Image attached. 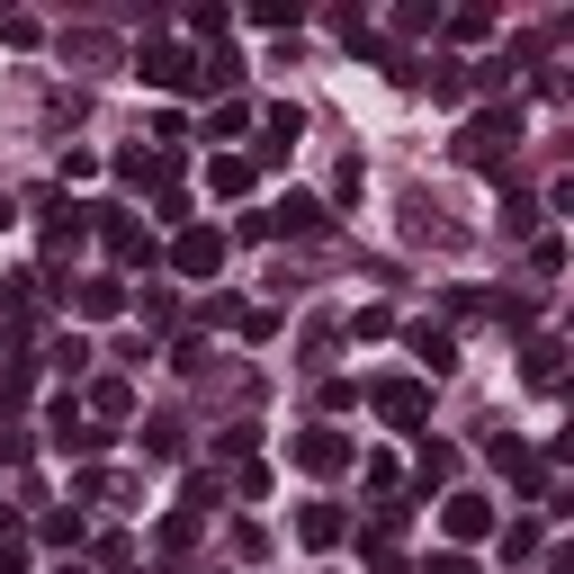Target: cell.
<instances>
[{
    "label": "cell",
    "mask_w": 574,
    "mask_h": 574,
    "mask_svg": "<svg viewBox=\"0 0 574 574\" xmlns=\"http://www.w3.org/2000/svg\"><path fill=\"white\" fill-rule=\"evenodd\" d=\"M45 449H63V458H99L108 431L82 413V395H54V404H45Z\"/></svg>",
    "instance_id": "6da1fadb"
},
{
    "label": "cell",
    "mask_w": 574,
    "mask_h": 574,
    "mask_svg": "<svg viewBox=\"0 0 574 574\" xmlns=\"http://www.w3.org/2000/svg\"><path fill=\"white\" fill-rule=\"evenodd\" d=\"M135 82L144 91H198V54L171 45V36H153V45H135Z\"/></svg>",
    "instance_id": "7a4b0ae2"
},
{
    "label": "cell",
    "mask_w": 574,
    "mask_h": 574,
    "mask_svg": "<svg viewBox=\"0 0 574 574\" xmlns=\"http://www.w3.org/2000/svg\"><path fill=\"white\" fill-rule=\"evenodd\" d=\"M521 144V117L512 108H485V117H467V135H458V153L476 162V171H502V153Z\"/></svg>",
    "instance_id": "3957f363"
},
{
    "label": "cell",
    "mask_w": 574,
    "mask_h": 574,
    "mask_svg": "<svg viewBox=\"0 0 574 574\" xmlns=\"http://www.w3.org/2000/svg\"><path fill=\"white\" fill-rule=\"evenodd\" d=\"M369 404H378L386 431H413V440H422V422H431V386H422V378H378Z\"/></svg>",
    "instance_id": "277c9868"
},
{
    "label": "cell",
    "mask_w": 574,
    "mask_h": 574,
    "mask_svg": "<svg viewBox=\"0 0 574 574\" xmlns=\"http://www.w3.org/2000/svg\"><path fill=\"white\" fill-rule=\"evenodd\" d=\"M171 269L180 278H215V269H225V234H215V225H180L171 234Z\"/></svg>",
    "instance_id": "5b68a950"
},
{
    "label": "cell",
    "mask_w": 574,
    "mask_h": 574,
    "mask_svg": "<svg viewBox=\"0 0 574 574\" xmlns=\"http://www.w3.org/2000/svg\"><path fill=\"white\" fill-rule=\"evenodd\" d=\"M91 215H99L91 234L108 243V261H126V269H135V261H153V234H144V225H135L126 206H91Z\"/></svg>",
    "instance_id": "8992f818"
},
{
    "label": "cell",
    "mask_w": 574,
    "mask_h": 574,
    "mask_svg": "<svg viewBox=\"0 0 574 574\" xmlns=\"http://www.w3.org/2000/svg\"><path fill=\"white\" fill-rule=\"evenodd\" d=\"M287 458H297L306 476H341V467H350V440H341L332 422H315V431H297V440H287Z\"/></svg>",
    "instance_id": "52a82bcc"
},
{
    "label": "cell",
    "mask_w": 574,
    "mask_h": 574,
    "mask_svg": "<svg viewBox=\"0 0 574 574\" xmlns=\"http://www.w3.org/2000/svg\"><path fill=\"white\" fill-rule=\"evenodd\" d=\"M440 530H449L458 548L493 539V502H485V493H449V502H440Z\"/></svg>",
    "instance_id": "ba28073f"
},
{
    "label": "cell",
    "mask_w": 574,
    "mask_h": 574,
    "mask_svg": "<svg viewBox=\"0 0 574 574\" xmlns=\"http://www.w3.org/2000/svg\"><path fill=\"white\" fill-rule=\"evenodd\" d=\"M261 225H269V234H323L332 215H323V198H306V189H287V198H278V206L261 215Z\"/></svg>",
    "instance_id": "9c48e42d"
},
{
    "label": "cell",
    "mask_w": 574,
    "mask_h": 574,
    "mask_svg": "<svg viewBox=\"0 0 574 574\" xmlns=\"http://www.w3.org/2000/svg\"><path fill=\"white\" fill-rule=\"evenodd\" d=\"M72 306H82V323H117L126 315V278H82V287H72Z\"/></svg>",
    "instance_id": "30bf717a"
},
{
    "label": "cell",
    "mask_w": 574,
    "mask_h": 574,
    "mask_svg": "<svg viewBox=\"0 0 574 574\" xmlns=\"http://www.w3.org/2000/svg\"><path fill=\"white\" fill-rule=\"evenodd\" d=\"M297 539H306V548H341V539H350L341 502H306V512H297Z\"/></svg>",
    "instance_id": "8fae6325"
},
{
    "label": "cell",
    "mask_w": 574,
    "mask_h": 574,
    "mask_svg": "<svg viewBox=\"0 0 574 574\" xmlns=\"http://www.w3.org/2000/svg\"><path fill=\"white\" fill-rule=\"evenodd\" d=\"M413 350H422V369H431V378H449V369H458V332H449V323H413Z\"/></svg>",
    "instance_id": "7c38bea8"
},
{
    "label": "cell",
    "mask_w": 574,
    "mask_h": 574,
    "mask_svg": "<svg viewBox=\"0 0 574 574\" xmlns=\"http://www.w3.org/2000/svg\"><path fill=\"white\" fill-rule=\"evenodd\" d=\"M449 476H458V449H449V440H431V431H422V458H413V485L431 493V485H449Z\"/></svg>",
    "instance_id": "4fadbf2b"
},
{
    "label": "cell",
    "mask_w": 574,
    "mask_h": 574,
    "mask_svg": "<svg viewBox=\"0 0 574 574\" xmlns=\"http://www.w3.org/2000/svg\"><path fill=\"white\" fill-rule=\"evenodd\" d=\"M206 189H215V198H243V189H252V153H215V162H206Z\"/></svg>",
    "instance_id": "5bb4252c"
},
{
    "label": "cell",
    "mask_w": 574,
    "mask_h": 574,
    "mask_svg": "<svg viewBox=\"0 0 574 574\" xmlns=\"http://www.w3.org/2000/svg\"><path fill=\"white\" fill-rule=\"evenodd\" d=\"M135 485L126 476H108V467H82V476H72V502H126Z\"/></svg>",
    "instance_id": "9a60e30c"
},
{
    "label": "cell",
    "mask_w": 574,
    "mask_h": 574,
    "mask_svg": "<svg viewBox=\"0 0 574 574\" xmlns=\"http://www.w3.org/2000/svg\"><path fill=\"white\" fill-rule=\"evenodd\" d=\"M539 225H548L539 198H502V234H512V243H539Z\"/></svg>",
    "instance_id": "2e32d148"
},
{
    "label": "cell",
    "mask_w": 574,
    "mask_h": 574,
    "mask_svg": "<svg viewBox=\"0 0 574 574\" xmlns=\"http://www.w3.org/2000/svg\"><path fill=\"white\" fill-rule=\"evenodd\" d=\"M82 413H99V422H126V413H135V386H126V378H99Z\"/></svg>",
    "instance_id": "e0dca14e"
},
{
    "label": "cell",
    "mask_w": 574,
    "mask_h": 574,
    "mask_svg": "<svg viewBox=\"0 0 574 574\" xmlns=\"http://www.w3.org/2000/svg\"><path fill=\"white\" fill-rule=\"evenodd\" d=\"M153 548H162V556H171V565H180V556H189V548H198V512H171V521H162V530H153Z\"/></svg>",
    "instance_id": "ac0fdd59"
},
{
    "label": "cell",
    "mask_w": 574,
    "mask_h": 574,
    "mask_svg": "<svg viewBox=\"0 0 574 574\" xmlns=\"http://www.w3.org/2000/svg\"><path fill=\"white\" fill-rule=\"evenodd\" d=\"M162 171H171V153H117V180L126 189H153Z\"/></svg>",
    "instance_id": "d6986e66"
},
{
    "label": "cell",
    "mask_w": 574,
    "mask_h": 574,
    "mask_svg": "<svg viewBox=\"0 0 574 574\" xmlns=\"http://www.w3.org/2000/svg\"><path fill=\"white\" fill-rule=\"evenodd\" d=\"M243 82V63L225 54V45H215V54H198V91H234Z\"/></svg>",
    "instance_id": "ffe728a7"
},
{
    "label": "cell",
    "mask_w": 574,
    "mask_h": 574,
    "mask_svg": "<svg viewBox=\"0 0 574 574\" xmlns=\"http://www.w3.org/2000/svg\"><path fill=\"white\" fill-rule=\"evenodd\" d=\"M45 359H54V369H63V378H82V369H91V359H99V350H91V341H82V332H63V341H54V350H45Z\"/></svg>",
    "instance_id": "44dd1931"
},
{
    "label": "cell",
    "mask_w": 574,
    "mask_h": 574,
    "mask_svg": "<svg viewBox=\"0 0 574 574\" xmlns=\"http://www.w3.org/2000/svg\"><path fill=\"white\" fill-rule=\"evenodd\" d=\"M36 539H45V548H82V512H45Z\"/></svg>",
    "instance_id": "7402d4cb"
},
{
    "label": "cell",
    "mask_w": 574,
    "mask_h": 574,
    "mask_svg": "<svg viewBox=\"0 0 574 574\" xmlns=\"http://www.w3.org/2000/svg\"><path fill=\"white\" fill-rule=\"evenodd\" d=\"M252 19H261V28H278V36H297V19H306V10H297V0H252Z\"/></svg>",
    "instance_id": "603a6c76"
},
{
    "label": "cell",
    "mask_w": 574,
    "mask_h": 574,
    "mask_svg": "<svg viewBox=\"0 0 574 574\" xmlns=\"http://www.w3.org/2000/svg\"><path fill=\"white\" fill-rule=\"evenodd\" d=\"M153 215H162V225H171V234H180V225H198V215H189V189H171V180H162V198H153Z\"/></svg>",
    "instance_id": "cb8c5ba5"
},
{
    "label": "cell",
    "mask_w": 574,
    "mask_h": 574,
    "mask_svg": "<svg viewBox=\"0 0 574 574\" xmlns=\"http://www.w3.org/2000/svg\"><path fill=\"white\" fill-rule=\"evenodd\" d=\"M556 359H565L556 341H530V359H521V369H530V386H556Z\"/></svg>",
    "instance_id": "d4e9b609"
},
{
    "label": "cell",
    "mask_w": 574,
    "mask_h": 574,
    "mask_svg": "<svg viewBox=\"0 0 574 574\" xmlns=\"http://www.w3.org/2000/svg\"><path fill=\"white\" fill-rule=\"evenodd\" d=\"M502 556L530 565V556H539V521H512V530H502Z\"/></svg>",
    "instance_id": "484cf974"
},
{
    "label": "cell",
    "mask_w": 574,
    "mask_h": 574,
    "mask_svg": "<svg viewBox=\"0 0 574 574\" xmlns=\"http://www.w3.org/2000/svg\"><path fill=\"white\" fill-rule=\"evenodd\" d=\"M440 28H449V36H458V45H476V36H493V19H485V10H449V19H440Z\"/></svg>",
    "instance_id": "4316f807"
},
{
    "label": "cell",
    "mask_w": 574,
    "mask_h": 574,
    "mask_svg": "<svg viewBox=\"0 0 574 574\" xmlns=\"http://www.w3.org/2000/svg\"><path fill=\"white\" fill-rule=\"evenodd\" d=\"M530 269L556 278V269H565V234H539V243H530Z\"/></svg>",
    "instance_id": "83f0119b"
},
{
    "label": "cell",
    "mask_w": 574,
    "mask_h": 574,
    "mask_svg": "<svg viewBox=\"0 0 574 574\" xmlns=\"http://www.w3.org/2000/svg\"><path fill=\"white\" fill-rule=\"evenodd\" d=\"M215 449H225V458H252V449H261V422H234V431H215Z\"/></svg>",
    "instance_id": "f1b7e54d"
},
{
    "label": "cell",
    "mask_w": 574,
    "mask_h": 574,
    "mask_svg": "<svg viewBox=\"0 0 574 574\" xmlns=\"http://www.w3.org/2000/svg\"><path fill=\"white\" fill-rule=\"evenodd\" d=\"M395 28H404V36H440V10H431V0H413V10H395Z\"/></svg>",
    "instance_id": "f546056e"
},
{
    "label": "cell",
    "mask_w": 574,
    "mask_h": 574,
    "mask_svg": "<svg viewBox=\"0 0 574 574\" xmlns=\"http://www.w3.org/2000/svg\"><path fill=\"white\" fill-rule=\"evenodd\" d=\"M359 189H369V171H359V153H350V162H341V171H332V198H341V206H350V198H359Z\"/></svg>",
    "instance_id": "4dcf8cb0"
},
{
    "label": "cell",
    "mask_w": 574,
    "mask_h": 574,
    "mask_svg": "<svg viewBox=\"0 0 574 574\" xmlns=\"http://www.w3.org/2000/svg\"><path fill=\"white\" fill-rule=\"evenodd\" d=\"M422 574H476V565H467V556H458V548H449V556H431V565H422Z\"/></svg>",
    "instance_id": "1f68e13d"
},
{
    "label": "cell",
    "mask_w": 574,
    "mask_h": 574,
    "mask_svg": "<svg viewBox=\"0 0 574 574\" xmlns=\"http://www.w3.org/2000/svg\"><path fill=\"white\" fill-rule=\"evenodd\" d=\"M0 225H19V206H10V198H0Z\"/></svg>",
    "instance_id": "d6a6232c"
},
{
    "label": "cell",
    "mask_w": 574,
    "mask_h": 574,
    "mask_svg": "<svg viewBox=\"0 0 574 574\" xmlns=\"http://www.w3.org/2000/svg\"><path fill=\"white\" fill-rule=\"evenodd\" d=\"M54 574H91V565H54Z\"/></svg>",
    "instance_id": "836d02e7"
}]
</instances>
